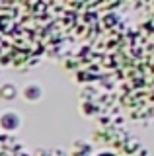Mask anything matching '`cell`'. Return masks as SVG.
Masks as SVG:
<instances>
[{
    "label": "cell",
    "mask_w": 154,
    "mask_h": 156,
    "mask_svg": "<svg viewBox=\"0 0 154 156\" xmlns=\"http://www.w3.org/2000/svg\"><path fill=\"white\" fill-rule=\"evenodd\" d=\"M0 125H2L4 129H8V131L18 129V127H20V117L14 115V113H6V115H2V119H0Z\"/></svg>",
    "instance_id": "6da1fadb"
},
{
    "label": "cell",
    "mask_w": 154,
    "mask_h": 156,
    "mask_svg": "<svg viewBox=\"0 0 154 156\" xmlns=\"http://www.w3.org/2000/svg\"><path fill=\"white\" fill-rule=\"evenodd\" d=\"M41 96V90L37 86H31V88H26V98L27 100H37Z\"/></svg>",
    "instance_id": "7a4b0ae2"
},
{
    "label": "cell",
    "mask_w": 154,
    "mask_h": 156,
    "mask_svg": "<svg viewBox=\"0 0 154 156\" xmlns=\"http://www.w3.org/2000/svg\"><path fill=\"white\" fill-rule=\"evenodd\" d=\"M102 156H111V154H102Z\"/></svg>",
    "instance_id": "3957f363"
}]
</instances>
